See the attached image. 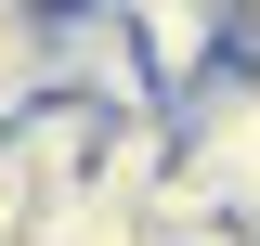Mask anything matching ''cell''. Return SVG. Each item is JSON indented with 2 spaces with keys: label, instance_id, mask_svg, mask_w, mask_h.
Masks as SVG:
<instances>
[{
  "label": "cell",
  "instance_id": "3957f363",
  "mask_svg": "<svg viewBox=\"0 0 260 246\" xmlns=\"http://www.w3.org/2000/svg\"><path fill=\"white\" fill-rule=\"evenodd\" d=\"M39 91H52V13L0 0V117H26Z\"/></svg>",
  "mask_w": 260,
  "mask_h": 246
},
{
  "label": "cell",
  "instance_id": "7a4b0ae2",
  "mask_svg": "<svg viewBox=\"0 0 260 246\" xmlns=\"http://www.w3.org/2000/svg\"><path fill=\"white\" fill-rule=\"evenodd\" d=\"M52 91L104 104V117H156V78H143V39H130V0H78V13H52Z\"/></svg>",
  "mask_w": 260,
  "mask_h": 246
},
{
  "label": "cell",
  "instance_id": "6da1fadb",
  "mask_svg": "<svg viewBox=\"0 0 260 246\" xmlns=\"http://www.w3.org/2000/svg\"><path fill=\"white\" fill-rule=\"evenodd\" d=\"M130 39H143V78H156V117L208 104L234 78V13L221 0H130Z\"/></svg>",
  "mask_w": 260,
  "mask_h": 246
},
{
  "label": "cell",
  "instance_id": "277c9868",
  "mask_svg": "<svg viewBox=\"0 0 260 246\" xmlns=\"http://www.w3.org/2000/svg\"><path fill=\"white\" fill-rule=\"evenodd\" d=\"M26 220H39V194H26V169H13V117H0V246H26Z\"/></svg>",
  "mask_w": 260,
  "mask_h": 246
}]
</instances>
